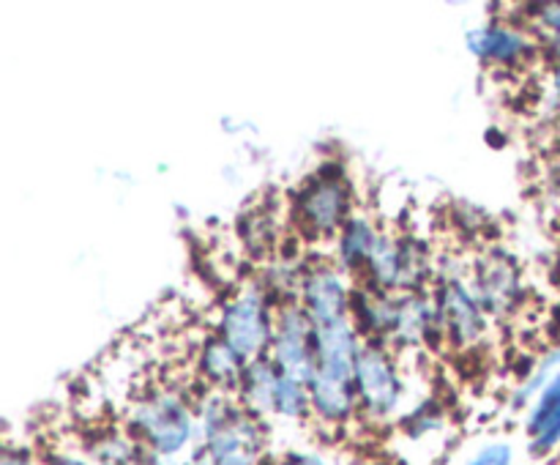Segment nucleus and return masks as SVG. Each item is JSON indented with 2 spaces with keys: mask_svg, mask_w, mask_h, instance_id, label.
Here are the masks:
<instances>
[{
  "mask_svg": "<svg viewBox=\"0 0 560 465\" xmlns=\"http://www.w3.org/2000/svg\"><path fill=\"white\" fill-rule=\"evenodd\" d=\"M277 386H279V370L273 361L255 359L246 361L244 375H241V405L249 410L252 416H268L277 414Z\"/></svg>",
  "mask_w": 560,
  "mask_h": 465,
  "instance_id": "nucleus-10",
  "label": "nucleus"
},
{
  "mask_svg": "<svg viewBox=\"0 0 560 465\" xmlns=\"http://www.w3.org/2000/svg\"><path fill=\"white\" fill-rule=\"evenodd\" d=\"M512 457H514L512 446L503 441H495L481 446L465 465H512Z\"/></svg>",
  "mask_w": 560,
  "mask_h": 465,
  "instance_id": "nucleus-19",
  "label": "nucleus"
},
{
  "mask_svg": "<svg viewBox=\"0 0 560 465\" xmlns=\"http://www.w3.org/2000/svg\"><path fill=\"white\" fill-rule=\"evenodd\" d=\"M47 465H91V463L82 457H71V454H58V457L49 460Z\"/></svg>",
  "mask_w": 560,
  "mask_h": 465,
  "instance_id": "nucleus-22",
  "label": "nucleus"
},
{
  "mask_svg": "<svg viewBox=\"0 0 560 465\" xmlns=\"http://www.w3.org/2000/svg\"><path fill=\"white\" fill-rule=\"evenodd\" d=\"M558 364H560V348L550 350V356H545V359L539 361V367L530 372L528 381L517 388V394H514V408H520V405L528 403L534 394H539L541 388L547 386V381H550V377L558 372Z\"/></svg>",
  "mask_w": 560,
  "mask_h": 465,
  "instance_id": "nucleus-18",
  "label": "nucleus"
},
{
  "mask_svg": "<svg viewBox=\"0 0 560 465\" xmlns=\"http://www.w3.org/2000/svg\"><path fill=\"white\" fill-rule=\"evenodd\" d=\"M315 323L306 315L301 301L282 304L277 312V334H273L271 361L282 375L310 386L317 372L315 342H312Z\"/></svg>",
  "mask_w": 560,
  "mask_h": 465,
  "instance_id": "nucleus-3",
  "label": "nucleus"
},
{
  "mask_svg": "<svg viewBox=\"0 0 560 465\" xmlns=\"http://www.w3.org/2000/svg\"><path fill=\"white\" fill-rule=\"evenodd\" d=\"M200 367L208 381L222 388H238L246 361L224 339H208L200 350Z\"/></svg>",
  "mask_w": 560,
  "mask_h": 465,
  "instance_id": "nucleus-13",
  "label": "nucleus"
},
{
  "mask_svg": "<svg viewBox=\"0 0 560 465\" xmlns=\"http://www.w3.org/2000/svg\"><path fill=\"white\" fill-rule=\"evenodd\" d=\"M438 321H441L438 306L432 310L421 295H405L402 301H397L394 337L402 339V342H416V339H424L438 326Z\"/></svg>",
  "mask_w": 560,
  "mask_h": 465,
  "instance_id": "nucleus-14",
  "label": "nucleus"
},
{
  "mask_svg": "<svg viewBox=\"0 0 560 465\" xmlns=\"http://www.w3.org/2000/svg\"><path fill=\"white\" fill-rule=\"evenodd\" d=\"M468 49L481 60L514 63L528 53V36L503 25H485L468 33Z\"/></svg>",
  "mask_w": 560,
  "mask_h": 465,
  "instance_id": "nucleus-12",
  "label": "nucleus"
},
{
  "mask_svg": "<svg viewBox=\"0 0 560 465\" xmlns=\"http://www.w3.org/2000/svg\"><path fill=\"white\" fill-rule=\"evenodd\" d=\"M438 312H441L443 326L452 332V337L459 345H470L481 337L485 332V321H481V304L476 301L474 293L463 288L459 282L443 284L441 299H438Z\"/></svg>",
  "mask_w": 560,
  "mask_h": 465,
  "instance_id": "nucleus-8",
  "label": "nucleus"
},
{
  "mask_svg": "<svg viewBox=\"0 0 560 465\" xmlns=\"http://www.w3.org/2000/svg\"><path fill=\"white\" fill-rule=\"evenodd\" d=\"M129 435L145 452L170 460L195 438V416L178 394H151L129 414Z\"/></svg>",
  "mask_w": 560,
  "mask_h": 465,
  "instance_id": "nucleus-1",
  "label": "nucleus"
},
{
  "mask_svg": "<svg viewBox=\"0 0 560 465\" xmlns=\"http://www.w3.org/2000/svg\"><path fill=\"white\" fill-rule=\"evenodd\" d=\"M301 306H304L306 315L312 317L315 326L348 321L350 293L337 271L323 268V271H312L310 277L304 279V288H301Z\"/></svg>",
  "mask_w": 560,
  "mask_h": 465,
  "instance_id": "nucleus-7",
  "label": "nucleus"
},
{
  "mask_svg": "<svg viewBox=\"0 0 560 465\" xmlns=\"http://www.w3.org/2000/svg\"><path fill=\"white\" fill-rule=\"evenodd\" d=\"M312 410L310 386L293 381V377L279 372V386H277V414L284 419H304Z\"/></svg>",
  "mask_w": 560,
  "mask_h": 465,
  "instance_id": "nucleus-16",
  "label": "nucleus"
},
{
  "mask_svg": "<svg viewBox=\"0 0 560 465\" xmlns=\"http://www.w3.org/2000/svg\"><path fill=\"white\" fill-rule=\"evenodd\" d=\"M279 465H328V463L315 452H293L288 454Z\"/></svg>",
  "mask_w": 560,
  "mask_h": 465,
  "instance_id": "nucleus-20",
  "label": "nucleus"
},
{
  "mask_svg": "<svg viewBox=\"0 0 560 465\" xmlns=\"http://www.w3.org/2000/svg\"><path fill=\"white\" fill-rule=\"evenodd\" d=\"M355 394H359V408H364V414L372 419H386L397 410L402 381L381 342L370 339L361 348L359 367H355Z\"/></svg>",
  "mask_w": 560,
  "mask_h": 465,
  "instance_id": "nucleus-4",
  "label": "nucleus"
},
{
  "mask_svg": "<svg viewBox=\"0 0 560 465\" xmlns=\"http://www.w3.org/2000/svg\"><path fill=\"white\" fill-rule=\"evenodd\" d=\"M556 88H558V93H560V69L556 71Z\"/></svg>",
  "mask_w": 560,
  "mask_h": 465,
  "instance_id": "nucleus-24",
  "label": "nucleus"
},
{
  "mask_svg": "<svg viewBox=\"0 0 560 465\" xmlns=\"http://www.w3.org/2000/svg\"><path fill=\"white\" fill-rule=\"evenodd\" d=\"M310 399L312 410L320 416L328 425H342L350 416L359 410V394H355V383L334 381V377L315 372L310 383Z\"/></svg>",
  "mask_w": 560,
  "mask_h": 465,
  "instance_id": "nucleus-11",
  "label": "nucleus"
},
{
  "mask_svg": "<svg viewBox=\"0 0 560 465\" xmlns=\"http://www.w3.org/2000/svg\"><path fill=\"white\" fill-rule=\"evenodd\" d=\"M520 288L517 268L509 257L492 255L479 263V288H476V301L490 312H503L514 301Z\"/></svg>",
  "mask_w": 560,
  "mask_h": 465,
  "instance_id": "nucleus-9",
  "label": "nucleus"
},
{
  "mask_svg": "<svg viewBox=\"0 0 560 465\" xmlns=\"http://www.w3.org/2000/svg\"><path fill=\"white\" fill-rule=\"evenodd\" d=\"M377 244H381V235L375 233V228L366 219H350V222H345L342 241H339V255H342V263L348 268L370 266Z\"/></svg>",
  "mask_w": 560,
  "mask_h": 465,
  "instance_id": "nucleus-15",
  "label": "nucleus"
},
{
  "mask_svg": "<svg viewBox=\"0 0 560 465\" xmlns=\"http://www.w3.org/2000/svg\"><path fill=\"white\" fill-rule=\"evenodd\" d=\"M295 211L312 235L337 233L350 211V191L342 184V170H320V175L301 189Z\"/></svg>",
  "mask_w": 560,
  "mask_h": 465,
  "instance_id": "nucleus-5",
  "label": "nucleus"
},
{
  "mask_svg": "<svg viewBox=\"0 0 560 465\" xmlns=\"http://www.w3.org/2000/svg\"><path fill=\"white\" fill-rule=\"evenodd\" d=\"M255 465H262V463H255Z\"/></svg>",
  "mask_w": 560,
  "mask_h": 465,
  "instance_id": "nucleus-25",
  "label": "nucleus"
},
{
  "mask_svg": "<svg viewBox=\"0 0 560 465\" xmlns=\"http://www.w3.org/2000/svg\"><path fill=\"white\" fill-rule=\"evenodd\" d=\"M558 410H560V370L550 377V381H547V386L541 388L539 397H536V403H534V408H530L528 425H525L528 435H534V432L539 430V427L545 425L550 416H556Z\"/></svg>",
  "mask_w": 560,
  "mask_h": 465,
  "instance_id": "nucleus-17",
  "label": "nucleus"
},
{
  "mask_svg": "<svg viewBox=\"0 0 560 465\" xmlns=\"http://www.w3.org/2000/svg\"><path fill=\"white\" fill-rule=\"evenodd\" d=\"M541 22H545L552 33H560V3L541 5Z\"/></svg>",
  "mask_w": 560,
  "mask_h": 465,
  "instance_id": "nucleus-21",
  "label": "nucleus"
},
{
  "mask_svg": "<svg viewBox=\"0 0 560 465\" xmlns=\"http://www.w3.org/2000/svg\"><path fill=\"white\" fill-rule=\"evenodd\" d=\"M312 342H315V361L320 375L355 383V367H359V356L364 345L359 342L353 323L339 321L315 326Z\"/></svg>",
  "mask_w": 560,
  "mask_h": 465,
  "instance_id": "nucleus-6",
  "label": "nucleus"
},
{
  "mask_svg": "<svg viewBox=\"0 0 560 465\" xmlns=\"http://www.w3.org/2000/svg\"><path fill=\"white\" fill-rule=\"evenodd\" d=\"M550 47H552V53H556V58H560V33H556V36H552Z\"/></svg>",
  "mask_w": 560,
  "mask_h": 465,
  "instance_id": "nucleus-23",
  "label": "nucleus"
},
{
  "mask_svg": "<svg viewBox=\"0 0 560 465\" xmlns=\"http://www.w3.org/2000/svg\"><path fill=\"white\" fill-rule=\"evenodd\" d=\"M273 334H277V321H271L266 295L257 290H249L224 306L219 339H224L244 361L262 359V350L273 345Z\"/></svg>",
  "mask_w": 560,
  "mask_h": 465,
  "instance_id": "nucleus-2",
  "label": "nucleus"
}]
</instances>
